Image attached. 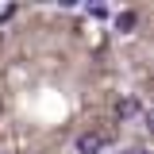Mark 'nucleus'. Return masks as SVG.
<instances>
[{
    "label": "nucleus",
    "instance_id": "f257e3e1",
    "mask_svg": "<svg viewBox=\"0 0 154 154\" xmlns=\"http://www.w3.org/2000/svg\"><path fill=\"white\" fill-rule=\"evenodd\" d=\"M112 143V131H85L77 135V154H100Z\"/></svg>",
    "mask_w": 154,
    "mask_h": 154
},
{
    "label": "nucleus",
    "instance_id": "f03ea898",
    "mask_svg": "<svg viewBox=\"0 0 154 154\" xmlns=\"http://www.w3.org/2000/svg\"><path fill=\"white\" fill-rule=\"evenodd\" d=\"M116 116H123V119L139 116V100H131V96H127V100H119V104H116Z\"/></svg>",
    "mask_w": 154,
    "mask_h": 154
},
{
    "label": "nucleus",
    "instance_id": "7ed1b4c3",
    "mask_svg": "<svg viewBox=\"0 0 154 154\" xmlns=\"http://www.w3.org/2000/svg\"><path fill=\"white\" fill-rule=\"evenodd\" d=\"M116 27H119V31H131L135 27V12H119V16H116Z\"/></svg>",
    "mask_w": 154,
    "mask_h": 154
},
{
    "label": "nucleus",
    "instance_id": "20e7f679",
    "mask_svg": "<svg viewBox=\"0 0 154 154\" xmlns=\"http://www.w3.org/2000/svg\"><path fill=\"white\" fill-rule=\"evenodd\" d=\"M123 154H150V150H143V146H135V150H123Z\"/></svg>",
    "mask_w": 154,
    "mask_h": 154
}]
</instances>
